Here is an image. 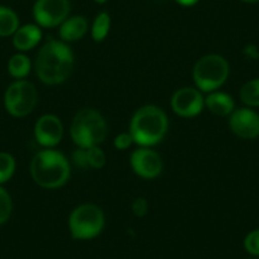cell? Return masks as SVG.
Listing matches in <instances>:
<instances>
[{"mask_svg":"<svg viewBox=\"0 0 259 259\" xmlns=\"http://www.w3.org/2000/svg\"><path fill=\"white\" fill-rule=\"evenodd\" d=\"M94 2H96L97 4H106L108 0H94Z\"/></svg>","mask_w":259,"mask_h":259,"instance_id":"cell-30","label":"cell"},{"mask_svg":"<svg viewBox=\"0 0 259 259\" xmlns=\"http://www.w3.org/2000/svg\"><path fill=\"white\" fill-rule=\"evenodd\" d=\"M177 3L182 7H193L200 2V0H176Z\"/></svg>","mask_w":259,"mask_h":259,"instance_id":"cell-28","label":"cell"},{"mask_svg":"<svg viewBox=\"0 0 259 259\" xmlns=\"http://www.w3.org/2000/svg\"><path fill=\"white\" fill-rule=\"evenodd\" d=\"M243 55L249 60H259V47L254 44H248L244 46Z\"/></svg>","mask_w":259,"mask_h":259,"instance_id":"cell-27","label":"cell"},{"mask_svg":"<svg viewBox=\"0 0 259 259\" xmlns=\"http://www.w3.org/2000/svg\"><path fill=\"white\" fill-rule=\"evenodd\" d=\"M87 154H88V164L89 168L92 169H102L107 163L106 153L101 146H92V148L87 149Z\"/></svg>","mask_w":259,"mask_h":259,"instance_id":"cell-22","label":"cell"},{"mask_svg":"<svg viewBox=\"0 0 259 259\" xmlns=\"http://www.w3.org/2000/svg\"><path fill=\"white\" fill-rule=\"evenodd\" d=\"M38 103V92L33 83L21 79L8 87L4 96V106L11 116L23 118L36 108Z\"/></svg>","mask_w":259,"mask_h":259,"instance_id":"cell-7","label":"cell"},{"mask_svg":"<svg viewBox=\"0 0 259 259\" xmlns=\"http://www.w3.org/2000/svg\"><path fill=\"white\" fill-rule=\"evenodd\" d=\"M130 165L140 178L155 179L163 171V159L153 148L139 146L130 155Z\"/></svg>","mask_w":259,"mask_h":259,"instance_id":"cell-10","label":"cell"},{"mask_svg":"<svg viewBox=\"0 0 259 259\" xmlns=\"http://www.w3.org/2000/svg\"><path fill=\"white\" fill-rule=\"evenodd\" d=\"M241 102L246 107H259V78L246 81L239 92Z\"/></svg>","mask_w":259,"mask_h":259,"instance_id":"cell-19","label":"cell"},{"mask_svg":"<svg viewBox=\"0 0 259 259\" xmlns=\"http://www.w3.org/2000/svg\"><path fill=\"white\" fill-rule=\"evenodd\" d=\"M229 74V61L219 54H207L200 57L192 69L194 87L206 94L219 91L226 83Z\"/></svg>","mask_w":259,"mask_h":259,"instance_id":"cell-5","label":"cell"},{"mask_svg":"<svg viewBox=\"0 0 259 259\" xmlns=\"http://www.w3.org/2000/svg\"><path fill=\"white\" fill-rule=\"evenodd\" d=\"M168 130V116L163 108L155 104L140 107L130 119L128 133L138 146L154 148L165 139Z\"/></svg>","mask_w":259,"mask_h":259,"instance_id":"cell-2","label":"cell"},{"mask_svg":"<svg viewBox=\"0 0 259 259\" xmlns=\"http://www.w3.org/2000/svg\"><path fill=\"white\" fill-rule=\"evenodd\" d=\"M134 139L131 136V134L127 131V133H121L114 138L113 140V146L119 151H124V150H128L131 146L134 145Z\"/></svg>","mask_w":259,"mask_h":259,"instance_id":"cell-25","label":"cell"},{"mask_svg":"<svg viewBox=\"0 0 259 259\" xmlns=\"http://www.w3.org/2000/svg\"><path fill=\"white\" fill-rule=\"evenodd\" d=\"M31 177L44 189H57L68 183L71 176V163L56 149H42L31 160Z\"/></svg>","mask_w":259,"mask_h":259,"instance_id":"cell-3","label":"cell"},{"mask_svg":"<svg viewBox=\"0 0 259 259\" xmlns=\"http://www.w3.org/2000/svg\"><path fill=\"white\" fill-rule=\"evenodd\" d=\"M205 108L218 117H229L235 111V102L230 94L215 91L205 97Z\"/></svg>","mask_w":259,"mask_h":259,"instance_id":"cell-15","label":"cell"},{"mask_svg":"<svg viewBox=\"0 0 259 259\" xmlns=\"http://www.w3.org/2000/svg\"><path fill=\"white\" fill-rule=\"evenodd\" d=\"M16 171V159L9 153H0V184L6 183Z\"/></svg>","mask_w":259,"mask_h":259,"instance_id":"cell-20","label":"cell"},{"mask_svg":"<svg viewBox=\"0 0 259 259\" xmlns=\"http://www.w3.org/2000/svg\"><path fill=\"white\" fill-rule=\"evenodd\" d=\"M32 70V61L27 55L23 52L16 54L9 59L8 61V71L11 76L16 78L17 80H21L28 76Z\"/></svg>","mask_w":259,"mask_h":259,"instance_id":"cell-16","label":"cell"},{"mask_svg":"<svg viewBox=\"0 0 259 259\" xmlns=\"http://www.w3.org/2000/svg\"><path fill=\"white\" fill-rule=\"evenodd\" d=\"M170 108L182 118H194L205 109V96L196 87H182L171 96Z\"/></svg>","mask_w":259,"mask_h":259,"instance_id":"cell-9","label":"cell"},{"mask_svg":"<svg viewBox=\"0 0 259 259\" xmlns=\"http://www.w3.org/2000/svg\"><path fill=\"white\" fill-rule=\"evenodd\" d=\"M231 133L244 140H253L259 136V114L249 107L235 108L229 116Z\"/></svg>","mask_w":259,"mask_h":259,"instance_id":"cell-12","label":"cell"},{"mask_svg":"<svg viewBox=\"0 0 259 259\" xmlns=\"http://www.w3.org/2000/svg\"><path fill=\"white\" fill-rule=\"evenodd\" d=\"M108 135V123L96 108H83L74 116L70 124V138L76 148L98 146Z\"/></svg>","mask_w":259,"mask_h":259,"instance_id":"cell-4","label":"cell"},{"mask_svg":"<svg viewBox=\"0 0 259 259\" xmlns=\"http://www.w3.org/2000/svg\"><path fill=\"white\" fill-rule=\"evenodd\" d=\"M74 65L75 56L69 44L61 39L50 38L37 52L33 68L41 83L54 87L70 78Z\"/></svg>","mask_w":259,"mask_h":259,"instance_id":"cell-1","label":"cell"},{"mask_svg":"<svg viewBox=\"0 0 259 259\" xmlns=\"http://www.w3.org/2000/svg\"><path fill=\"white\" fill-rule=\"evenodd\" d=\"M244 248L251 255H259V229L250 231L244 239Z\"/></svg>","mask_w":259,"mask_h":259,"instance_id":"cell-23","label":"cell"},{"mask_svg":"<svg viewBox=\"0 0 259 259\" xmlns=\"http://www.w3.org/2000/svg\"><path fill=\"white\" fill-rule=\"evenodd\" d=\"M19 28V18L8 7H0V37H9Z\"/></svg>","mask_w":259,"mask_h":259,"instance_id":"cell-17","label":"cell"},{"mask_svg":"<svg viewBox=\"0 0 259 259\" xmlns=\"http://www.w3.org/2000/svg\"><path fill=\"white\" fill-rule=\"evenodd\" d=\"M149 202L146 198L138 197L133 201L131 203V212L136 216V218H144L149 213Z\"/></svg>","mask_w":259,"mask_h":259,"instance_id":"cell-26","label":"cell"},{"mask_svg":"<svg viewBox=\"0 0 259 259\" xmlns=\"http://www.w3.org/2000/svg\"><path fill=\"white\" fill-rule=\"evenodd\" d=\"M70 163H73L76 168L79 169H88V154H87V149L83 148H76L75 150L71 154V160Z\"/></svg>","mask_w":259,"mask_h":259,"instance_id":"cell-24","label":"cell"},{"mask_svg":"<svg viewBox=\"0 0 259 259\" xmlns=\"http://www.w3.org/2000/svg\"><path fill=\"white\" fill-rule=\"evenodd\" d=\"M34 140L44 149H55L64 138V123L56 114L46 113L34 123Z\"/></svg>","mask_w":259,"mask_h":259,"instance_id":"cell-11","label":"cell"},{"mask_svg":"<svg viewBox=\"0 0 259 259\" xmlns=\"http://www.w3.org/2000/svg\"><path fill=\"white\" fill-rule=\"evenodd\" d=\"M13 211V202L8 191L0 187V225L6 224L9 220Z\"/></svg>","mask_w":259,"mask_h":259,"instance_id":"cell-21","label":"cell"},{"mask_svg":"<svg viewBox=\"0 0 259 259\" xmlns=\"http://www.w3.org/2000/svg\"><path fill=\"white\" fill-rule=\"evenodd\" d=\"M69 233L75 240L85 241L96 239L106 226V215L98 205L81 203L69 215Z\"/></svg>","mask_w":259,"mask_h":259,"instance_id":"cell-6","label":"cell"},{"mask_svg":"<svg viewBox=\"0 0 259 259\" xmlns=\"http://www.w3.org/2000/svg\"><path fill=\"white\" fill-rule=\"evenodd\" d=\"M42 39V29L38 24L29 23L19 26L13 34V46L18 51L27 52L38 46Z\"/></svg>","mask_w":259,"mask_h":259,"instance_id":"cell-13","label":"cell"},{"mask_svg":"<svg viewBox=\"0 0 259 259\" xmlns=\"http://www.w3.org/2000/svg\"><path fill=\"white\" fill-rule=\"evenodd\" d=\"M241 2H244V3H248V4L259 3V0H241Z\"/></svg>","mask_w":259,"mask_h":259,"instance_id":"cell-29","label":"cell"},{"mask_svg":"<svg viewBox=\"0 0 259 259\" xmlns=\"http://www.w3.org/2000/svg\"><path fill=\"white\" fill-rule=\"evenodd\" d=\"M89 31V23L85 17L73 16L68 17L59 27L60 39L66 44L79 41Z\"/></svg>","mask_w":259,"mask_h":259,"instance_id":"cell-14","label":"cell"},{"mask_svg":"<svg viewBox=\"0 0 259 259\" xmlns=\"http://www.w3.org/2000/svg\"><path fill=\"white\" fill-rule=\"evenodd\" d=\"M111 31V16L107 12H101L96 16L91 27V36L94 42H103Z\"/></svg>","mask_w":259,"mask_h":259,"instance_id":"cell-18","label":"cell"},{"mask_svg":"<svg viewBox=\"0 0 259 259\" xmlns=\"http://www.w3.org/2000/svg\"><path fill=\"white\" fill-rule=\"evenodd\" d=\"M70 0H36L33 18L41 28H55L70 14Z\"/></svg>","mask_w":259,"mask_h":259,"instance_id":"cell-8","label":"cell"}]
</instances>
